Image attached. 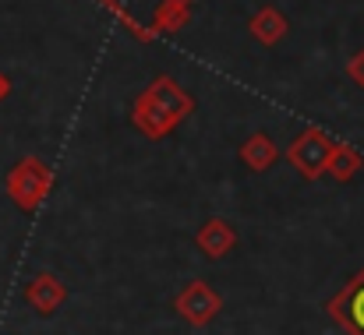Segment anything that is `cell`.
<instances>
[{
    "mask_svg": "<svg viewBox=\"0 0 364 335\" xmlns=\"http://www.w3.org/2000/svg\"><path fill=\"white\" fill-rule=\"evenodd\" d=\"M195 247H198L205 258L220 261V258H227V254L237 247V229H234V223H227L223 216H213V219H205V223L198 226Z\"/></svg>",
    "mask_w": 364,
    "mask_h": 335,
    "instance_id": "obj_8",
    "label": "cell"
},
{
    "mask_svg": "<svg viewBox=\"0 0 364 335\" xmlns=\"http://www.w3.org/2000/svg\"><path fill=\"white\" fill-rule=\"evenodd\" d=\"M237 155H241V163L251 173H265V170H272L279 163V145L265 131H255V134H247L241 141Z\"/></svg>",
    "mask_w": 364,
    "mask_h": 335,
    "instance_id": "obj_9",
    "label": "cell"
},
{
    "mask_svg": "<svg viewBox=\"0 0 364 335\" xmlns=\"http://www.w3.org/2000/svg\"><path fill=\"white\" fill-rule=\"evenodd\" d=\"M7 96H11V78H7V75H0V103H4Z\"/></svg>",
    "mask_w": 364,
    "mask_h": 335,
    "instance_id": "obj_13",
    "label": "cell"
},
{
    "mask_svg": "<svg viewBox=\"0 0 364 335\" xmlns=\"http://www.w3.org/2000/svg\"><path fill=\"white\" fill-rule=\"evenodd\" d=\"M333 152H336V141H333L326 131H318V127H304V131L290 141V148H287V163H290L304 180H318V177L329 173V159H333Z\"/></svg>",
    "mask_w": 364,
    "mask_h": 335,
    "instance_id": "obj_4",
    "label": "cell"
},
{
    "mask_svg": "<svg viewBox=\"0 0 364 335\" xmlns=\"http://www.w3.org/2000/svg\"><path fill=\"white\" fill-rule=\"evenodd\" d=\"M361 166H364L361 152H358L354 145H347V141H336V152H333V159H329V177H333L336 184H347V180L358 177Z\"/></svg>",
    "mask_w": 364,
    "mask_h": 335,
    "instance_id": "obj_11",
    "label": "cell"
},
{
    "mask_svg": "<svg viewBox=\"0 0 364 335\" xmlns=\"http://www.w3.org/2000/svg\"><path fill=\"white\" fill-rule=\"evenodd\" d=\"M191 113H195V96L184 85H177V78L156 75L152 85L134 96V103H131V123L149 141H163Z\"/></svg>",
    "mask_w": 364,
    "mask_h": 335,
    "instance_id": "obj_1",
    "label": "cell"
},
{
    "mask_svg": "<svg viewBox=\"0 0 364 335\" xmlns=\"http://www.w3.org/2000/svg\"><path fill=\"white\" fill-rule=\"evenodd\" d=\"M4 191H7V198H11L21 212H36V209L50 198V191H53V170H50L39 155H21V159L7 170Z\"/></svg>",
    "mask_w": 364,
    "mask_h": 335,
    "instance_id": "obj_3",
    "label": "cell"
},
{
    "mask_svg": "<svg viewBox=\"0 0 364 335\" xmlns=\"http://www.w3.org/2000/svg\"><path fill=\"white\" fill-rule=\"evenodd\" d=\"M247 28H251V39L262 43V46H276V43L290 32L283 11H276V7H262V11H255V18L247 21Z\"/></svg>",
    "mask_w": 364,
    "mask_h": 335,
    "instance_id": "obj_10",
    "label": "cell"
},
{
    "mask_svg": "<svg viewBox=\"0 0 364 335\" xmlns=\"http://www.w3.org/2000/svg\"><path fill=\"white\" fill-rule=\"evenodd\" d=\"M100 4L121 18L134 39L152 43L159 35H173L188 28L198 0H100Z\"/></svg>",
    "mask_w": 364,
    "mask_h": 335,
    "instance_id": "obj_2",
    "label": "cell"
},
{
    "mask_svg": "<svg viewBox=\"0 0 364 335\" xmlns=\"http://www.w3.org/2000/svg\"><path fill=\"white\" fill-rule=\"evenodd\" d=\"M173 311H177L191 329H205V325H213V322L220 318L223 297H220L205 279H191V282L173 297Z\"/></svg>",
    "mask_w": 364,
    "mask_h": 335,
    "instance_id": "obj_5",
    "label": "cell"
},
{
    "mask_svg": "<svg viewBox=\"0 0 364 335\" xmlns=\"http://www.w3.org/2000/svg\"><path fill=\"white\" fill-rule=\"evenodd\" d=\"M64 300H68V286H64V279L53 275V272H36V275L25 282V304H28L36 314H43V318L57 314V311L64 307Z\"/></svg>",
    "mask_w": 364,
    "mask_h": 335,
    "instance_id": "obj_7",
    "label": "cell"
},
{
    "mask_svg": "<svg viewBox=\"0 0 364 335\" xmlns=\"http://www.w3.org/2000/svg\"><path fill=\"white\" fill-rule=\"evenodd\" d=\"M326 311L347 335H364V268L326 304Z\"/></svg>",
    "mask_w": 364,
    "mask_h": 335,
    "instance_id": "obj_6",
    "label": "cell"
},
{
    "mask_svg": "<svg viewBox=\"0 0 364 335\" xmlns=\"http://www.w3.org/2000/svg\"><path fill=\"white\" fill-rule=\"evenodd\" d=\"M347 78H350L358 89H364V46L347 60Z\"/></svg>",
    "mask_w": 364,
    "mask_h": 335,
    "instance_id": "obj_12",
    "label": "cell"
}]
</instances>
